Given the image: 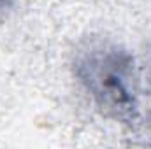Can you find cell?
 Returning a JSON list of instances; mask_svg holds the SVG:
<instances>
[{
  "label": "cell",
  "mask_w": 151,
  "mask_h": 149,
  "mask_svg": "<svg viewBox=\"0 0 151 149\" xmlns=\"http://www.w3.org/2000/svg\"><path fill=\"white\" fill-rule=\"evenodd\" d=\"M150 88H151V72H150Z\"/></svg>",
  "instance_id": "3"
},
{
  "label": "cell",
  "mask_w": 151,
  "mask_h": 149,
  "mask_svg": "<svg viewBox=\"0 0 151 149\" xmlns=\"http://www.w3.org/2000/svg\"><path fill=\"white\" fill-rule=\"evenodd\" d=\"M16 2H18V0H0V14H4V12H7L9 9H12V7L16 5Z\"/></svg>",
  "instance_id": "2"
},
{
  "label": "cell",
  "mask_w": 151,
  "mask_h": 149,
  "mask_svg": "<svg viewBox=\"0 0 151 149\" xmlns=\"http://www.w3.org/2000/svg\"><path fill=\"white\" fill-rule=\"evenodd\" d=\"M72 70L104 117L123 125L137 121L139 84L134 54L127 47L106 39H90L77 47Z\"/></svg>",
  "instance_id": "1"
}]
</instances>
